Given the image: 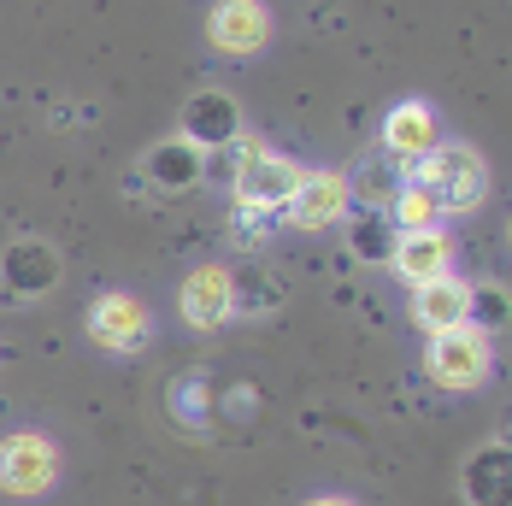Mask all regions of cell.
<instances>
[{
    "label": "cell",
    "instance_id": "cell-9",
    "mask_svg": "<svg viewBox=\"0 0 512 506\" xmlns=\"http://www.w3.org/2000/svg\"><path fill=\"white\" fill-rule=\"evenodd\" d=\"M177 136H183V142H195L201 153L230 148V142L242 136V106L230 101L224 89H201V95H189V101H183V124H177Z\"/></svg>",
    "mask_w": 512,
    "mask_h": 506
},
{
    "label": "cell",
    "instance_id": "cell-2",
    "mask_svg": "<svg viewBox=\"0 0 512 506\" xmlns=\"http://www.w3.org/2000/svg\"><path fill=\"white\" fill-rule=\"evenodd\" d=\"M301 177H307V165L295 153L248 142V153L236 159V177H230V201L242 206L248 218H271V212L289 206V195L301 189Z\"/></svg>",
    "mask_w": 512,
    "mask_h": 506
},
{
    "label": "cell",
    "instance_id": "cell-14",
    "mask_svg": "<svg viewBox=\"0 0 512 506\" xmlns=\"http://www.w3.org/2000/svg\"><path fill=\"white\" fill-rule=\"evenodd\" d=\"M412 324H418L424 336H442V330L471 324V283H460V277H436V283L412 289Z\"/></svg>",
    "mask_w": 512,
    "mask_h": 506
},
{
    "label": "cell",
    "instance_id": "cell-19",
    "mask_svg": "<svg viewBox=\"0 0 512 506\" xmlns=\"http://www.w3.org/2000/svg\"><path fill=\"white\" fill-rule=\"evenodd\" d=\"M395 189H401V177H395V165H389V159H365L354 177H348V195H354L359 206H377V212H389Z\"/></svg>",
    "mask_w": 512,
    "mask_h": 506
},
{
    "label": "cell",
    "instance_id": "cell-13",
    "mask_svg": "<svg viewBox=\"0 0 512 506\" xmlns=\"http://www.w3.org/2000/svg\"><path fill=\"white\" fill-rule=\"evenodd\" d=\"M142 171H148V183L159 195H183V189H201L206 183V153L195 142H183V136H165V142L148 148Z\"/></svg>",
    "mask_w": 512,
    "mask_h": 506
},
{
    "label": "cell",
    "instance_id": "cell-16",
    "mask_svg": "<svg viewBox=\"0 0 512 506\" xmlns=\"http://www.w3.org/2000/svg\"><path fill=\"white\" fill-rule=\"evenodd\" d=\"M507 483H512V454L507 442H489L465 459V506H507Z\"/></svg>",
    "mask_w": 512,
    "mask_h": 506
},
{
    "label": "cell",
    "instance_id": "cell-17",
    "mask_svg": "<svg viewBox=\"0 0 512 506\" xmlns=\"http://www.w3.org/2000/svg\"><path fill=\"white\" fill-rule=\"evenodd\" d=\"M342 224H348V253H354V259H365V265H389V253H395V242H401V230L389 224V212L359 206V212H348Z\"/></svg>",
    "mask_w": 512,
    "mask_h": 506
},
{
    "label": "cell",
    "instance_id": "cell-4",
    "mask_svg": "<svg viewBox=\"0 0 512 506\" xmlns=\"http://www.w3.org/2000/svg\"><path fill=\"white\" fill-rule=\"evenodd\" d=\"M53 483H59V448H53V436H42V430H12L0 442V495L36 501V495H48Z\"/></svg>",
    "mask_w": 512,
    "mask_h": 506
},
{
    "label": "cell",
    "instance_id": "cell-10",
    "mask_svg": "<svg viewBox=\"0 0 512 506\" xmlns=\"http://www.w3.org/2000/svg\"><path fill=\"white\" fill-rule=\"evenodd\" d=\"M389 265H395V277L407 283V289H424V283H436V277H454V236L436 224V230H407L395 253H389Z\"/></svg>",
    "mask_w": 512,
    "mask_h": 506
},
{
    "label": "cell",
    "instance_id": "cell-7",
    "mask_svg": "<svg viewBox=\"0 0 512 506\" xmlns=\"http://www.w3.org/2000/svg\"><path fill=\"white\" fill-rule=\"evenodd\" d=\"M206 48L224 59H254L271 48V6L265 0H212L206 12Z\"/></svg>",
    "mask_w": 512,
    "mask_h": 506
},
{
    "label": "cell",
    "instance_id": "cell-6",
    "mask_svg": "<svg viewBox=\"0 0 512 506\" xmlns=\"http://www.w3.org/2000/svg\"><path fill=\"white\" fill-rule=\"evenodd\" d=\"M65 283V259L48 236H18L12 248L0 253V289L6 301H42Z\"/></svg>",
    "mask_w": 512,
    "mask_h": 506
},
{
    "label": "cell",
    "instance_id": "cell-18",
    "mask_svg": "<svg viewBox=\"0 0 512 506\" xmlns=\"http://www.w3.org/2000/svg\"><path fill=\"white\" fill-rule=\"evenodd\" d=\"M389 224L407 236V230H436L442 224V206L436 195L418 183V177H401V189H395V201H389Z\"/></svg>",
    "mask_w": 512,
    "mask_h": 506
},
{
    "label": "cell",
    "instance_id": "cell-5",
    "mask_svg": "<svg viewBox=\"0 0 512 506\" xmlns=\"http://www.w3.org/2000/svg\"><path fill=\"white\" fill-rule=\"evenodd\" d=\"M83 330H89V342L106 348V354H142L154 342V312L136 301L130 289H106V295H95Z\"/></svg>",
    "mask_w": 512,
    "mask_h": 506
},
{
    "label": "cell",
    "instance_id": "cell-15",
    "mask_svg": "<svg viewBox=\"0 0 512 506\" xmlns=\"http://www.w3.org/2000/svg\"><path fill=\"white\" fill-rule=\"evenodd\" d=\"M230 277V318H265L283 306V283L265 259H242V265H224Z\"/></svg>",
    "mask_w": 512,
    "mask_h": 506
},
{
    "label": "cell",
    "instance_id": "cell-3",
    "mask_svg": "<svg viewBox=\"0 0 512 506\" xmlns=\"http://www.w3.org/2000/svg\"><path fill=\"white\" fill-rule=\"evenodd\" d=\"M424 371H430V383L436 389H448V395H477L483 383H489V371H495V342L483 336V330H442V336H430V348H424Z\"/></svg>",
    "mask_w": 512,
    "mask_h": 506
},
{
    "label": "cell",
    "instance_id": "cell-11",
    "mask_svg": "<svg viewBox=\"0 0 512 506\" xmlns=\"http://www.w3.org/2000/svg\"><path fill=\"white\" fill-rule=\"evenodd\" d=\"M442 142V124H436V106L430 101H395L383 118V153L389 165H412Z\"/></svg>",
    "mask_w": 512,
    "mask_h": 506
},
{
    "label": "cell",
    "instance_id": "cell-8",
    "mask_svg": "<svg viewBox=\"0 0 512 506\" xmlns=\"http://www.w3.org/2000/svg\"><path fill=\"white\" fill-rule=\"evenodd\" d=\"M354 212V195H348V171H307L301 177V189L289 195L283 206V224H295V230H330V224H342Z\"/></svg>",
    "mask_w": 512,
    "mask_h": 506
},
{
    "label": "cell",
    "instance_id": "cell-1",
    "mask_svg": "<svg viewBox=\"0 0 512 506\" xmlns=\"http://www.w3.org/2000/svg\"><path fill=\"white\" fill-rule=\"evenodd\" d=\"M401 177H418L436 206H442V218L448 212H477V206L489 201V159L471 148V142H436V148L424 153V159H412L401 165Z\"/></svg>",
    "mask_w": 512,
    "mask_h": 506
},
{
    "label": "cell",
    "instance_id": "cell-12",
    "mask_svg": "<svg viewBox=\"0 0 512 506\" xmlns=\"http://www.w3.org/2000/svg\"><path fill=\"white\" fill-rule=\"evenodd\" d=\"M177 312L201 336L206 330H224L230 324V277H224V265H195L183 277V289H177Z\"/></svg>",
    "mask_w": 512,
    "mask_h": 506
},
{
    "label": "cell",
    "instance_id": "cell-21",
    "mask_svg": "<svg viewBox=\"0 0 512 506\" xmlns=\"http://www.w3.org/2000/svg\"><path fill=\"white\" fill-rule=\"evenodd\" d=\"M307 506H359V501H348V495H312Z\"/></svg>",
    "mask_w": 512,
    "mask_h": 506
},
{
    "label": "cell",
    "instance_id": "cell-20",
    "mask_svg": "<svg viewBox=\"0 0 512 506\" xmlns=\"http://www.w3.org/2000/svg\"><path fill=\"white\" fill-rule=\"evenodd\" d=\"M507 318V301H501V289H471V330H495Z\"/></svg>",
    "mask_w": 512,
    "mask_h": 506
}]
</instances>
